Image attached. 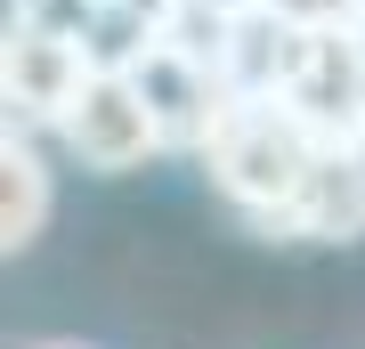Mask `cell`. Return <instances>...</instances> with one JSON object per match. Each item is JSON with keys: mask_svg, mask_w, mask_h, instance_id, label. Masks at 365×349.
Segmentation results:
<instances>
[{"mask_svg": "<svg viewBox=\"0 0 365 349\" xmlns=\"http://www.w3.org/2000/svg\"><path fill=\"white\" fill-rule=\"evenodd\" d=\"M317 146L325 138H317L284 98H235L227 122H220V138L203 146V171H211V187H220L244 220L276 228L284 203L300 195V179H309Z\"/></svg>", "mask_w": 365, "mask_h": 349, "instance_id": "obj_1", "label": "cell"}, {"mask_svg": "<svg viewBox=\"0 0 365 349\" xmlns=\"http://www.w3.org/2000/svg\"><path fill=\"white\" fill-rule=\"evenodd\" d=\"M90 41L81 33H57V25H33L16 16L9 25V49H0V98H9V130H57L66 106L81 98L90 81Z\"/></svg>", "mask_w": 365, "mask_h": 349, "instance_id": "obj_2", "label": "cell"}, {"mask_svg": "<svg viewBox=\"0 0 365 349\" xmlns=\"http://www.w3.org/2000/svg\"><path fill=\"white\" fill-rule=\"evenodd\" d=\"M57 138H66L90 171H138L146 155H163V122H155V106H146V90L130 81V65H90V81H81V98L66 106Z\"/></svg>", "mask_w": 365, "mask_h": 349, "instance_id": "obj_3", "label": "cell"}, {"mask_svg": "<svg viewBox=\"0 0 365 349\" xmlns=\"http://www.w3.org/2000/svg\"><path fill=\"white\" fill-rule=\"evenodd\" d=\"M130 81L146 90V106H155L163 146H187V155H203V146L220 138V122L235 106V81L211 57L179 49V41H146V49L130 57Z\"/></svg>", "mask_w": 365, "mask_h": 349, "instance_id": "obj_4", "label": "cell"}, {"mask_svg": "<svg viewBox=\"0 0 365 349\" xmlns=\"http://www.w3.org/2000/svg\"><path fill=\"white\" fill-rule=\"evenodd\" d=\"M284 106L317 138H365V33H309Z\"/></svg>", "mask_w": 365, "mask_h": 349, "instance_id": "obj_5", "label": "cell"}, {"mask_svg": "<svg viewBox=\"0 0 365 349\" xmlns=\"http://www.w3.org/2000/svg\"><path fill=\"white\" fill-rule=\"evenodd\" d=\"M284 236H309V244H349L365 236V138H325L309 163L300 195L284 203Z\"/></svg>", "mask_w": 365, "mask_h": 349, "instance_id": "obj_6", "label": "cell"}, {"mask_svg": "<svg viewBox=\"0 0 365 349\" xmlns=\"http://www.w3.org/2000/svg\"><path fill=\"white\" fill-rule=\"evenodd\" d=\"M300 49H309V25H292V16H276V9L235 16V41H227L235 98H284L300 74Z\"/></svg>", "mask_w": 365, "mask_h": 349, "instance_id": "obj_7", "label": "cell"}, {"mask_svg": "<svg viewBox=\"0 0 365 349\" xmlns=\"http://www.w3.org/2000/svg\"><path fill=\"white\" fill-rule=\"evenodd\" d=\"M41 228H49V163L33 155V130H9L0 138V236L9 252H25Z\"/></svg>", "mask_w": 365, "mask_h": 349, "instance_id": "obj_8", "label": "cell"}, {"mask_svg": "<svg viewBox=\"0 0 365 349\" xmlns=\"http://www.w3.org/2000/svg\"><path fill=\"white\" fill-rule=\"evenodd\" d=\"M268 9L309 33H365V0H268Z\"/></svg>", "mask_w": 365, "mask_h": 349, "instance_id": "obj_9", "label": "cell"}, {"mask_svg": "<svg viewBox=\"0 0 365 349\" xmlns=\"http://www.w3.org/2000/svg\"><path fill=\"white\" fill-rule=\"evenodd\" d=\"M203 9H220V16H252V9H268V0H203Z\"/></svg>", "mask_w": 365, "mask_h": 349, "instance_id": "obj_10", "label": "cell"}, {"mask_svg": "<svg viewBox=\"0 0 365 349\" xmlns=\"http://www.w3.org/2000/svg\"><path fill=\"white\" fill-rule=\"evenodd\" d=\"M90 9H122V0H90Z\"/></svg>", "mask_w": 365, "mask_h": 349, "instance_id": "obj_11", "label": "cell"}, {"mask_svg": "<svg viewBox=\"0 0 365 349\" xmlns=\"http://www.w3.org/2000/svg\"><path fill=\"white\" fill-rule=\"evenodd\" d=\"M49 349H66V341H49Z\"/></svg>", "mask_w": 365, "mask_h": 349, "instance_id": "obj_12", "label": "cell"}]
</instances>
